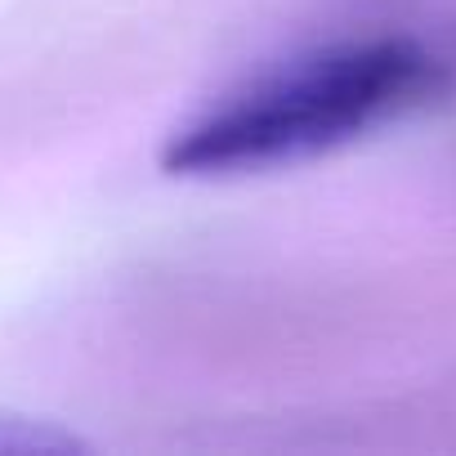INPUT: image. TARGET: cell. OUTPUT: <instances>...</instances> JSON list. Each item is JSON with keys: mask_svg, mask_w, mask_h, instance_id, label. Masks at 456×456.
<instances>
[{"mask_svg": "<svg viewBox=\"0 0 456 456\" xmlns=\"http://www.w3.org/2000/svg\"><path fill=\"white\" fill-rule=\"evenodd\" d=\"M447 90V63L411 37H358L265 68L197 112L166 143V170L188 179L300 166L367 139Z\"/></svg>", "mask_w": 456, "mask_h": 456, "instance_id": "obj_1", "label": "cell"}]
</instances>
